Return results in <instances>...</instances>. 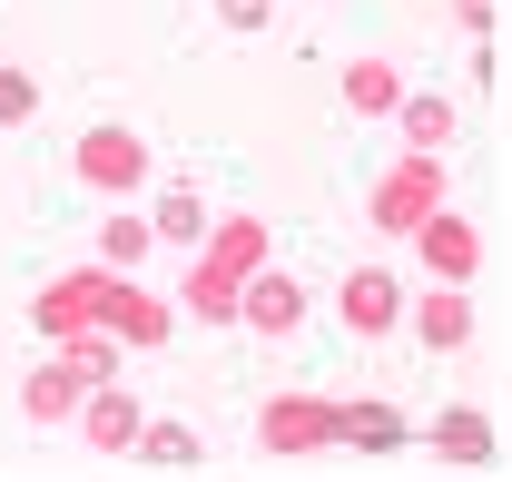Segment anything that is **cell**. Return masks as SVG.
<instances>
[]
</instances>
